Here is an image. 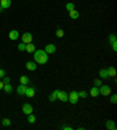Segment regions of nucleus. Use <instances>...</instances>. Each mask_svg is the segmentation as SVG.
I'll use <instances>...</instances> for the list:
<instances>
[{
    "mask_svg": "<svg viewBox=\"0 0 117 130\" xmlns=\"http://www.w3.org/2000/svg\"><path fill=\"white\" fill-rule=\"evenodd\" d=\"M34 62L39 64H45L48 62V54L43 49H36L34 51Z\"/></svg>",
    "mask_w": 117,
    "mask_h": 130,
    "instance_id": "f257e3e1",
    "label": "nucleus"
},
{
    "mask_svg": "<svg viewBox=\"0 0 117 130\" xmlns=\"http://www.w3.org/2000/svg\"><path fill=\"white\" fill-rule=\"evenodd\" d=\"M78 93L77 91H75V90H73V91H70V93H68V101L72 104H76L77 103V101H78Z\"/></svg>",
    "mask_w": 117,
    "mask_h": 130,
    "instance_id": "f03ea898",
    "label": "nucleus"
},
{
    "mask_svg": "<svg viewBox=\"0 0 117 130\" xmlns=\"http://www.w3.org/2000/svg\"><path fill=\"white\" fill-rule=\"evenodd\" d=\"M98 90H99V94L103 95V96H110L111 95V88L108 85H102L101 88H98Z\"/></svg>",
    "mask_w": 117,
    "mask_h": 130,
    "instance_id": "7ed1b4c3",
    "label": "nucleus"
},
{
    "mask_svg": "<svg viewBox=\"0 0 117 130\" xmlns=\"http://www.w3.org/2000/svg\"><path fill=\"white\" fill-rule=\"evenodd\" d=\"M22 112H24L25 115H29L33 112V106L29 104V103H24V106H22Z\"/></svg>",
    "mask_w": 117,
    "mask_h": 130,
    "instance_id": "20e7f679",
    "label": "nucleus"
},
{
    "mask_svg": "<svg viewBox=\"0 0 117 130\" xmlns=\"http://www.w3.org/2000/svg\"><path fill=\"white\" fill-rule=\"evenodd\" d=\"M21 39H22V42L27 45V43H30L32 41H33V36H32V34H30V33H28V32H27V33L22 34Z\"/></svg>",
    "mask_w": 117,
    "mask_h": 130,
    "instance_id": "39448f33",
    "label": "nucleus"
},
{
    "mask_svg": "<svg viewBox=\"0 0 117 130\" xmlns=\"http://www.w3.org/2000/svg\"><path fill=\"white\" fill-rule=\"evenodd\" d=\"M45 52L47 54H54L55 52H56V46L53 45V43H48V45L45 47Z\"/></svg>",
    "mask_w": 117,
    "mask_h": 130,
    "instance_id": "423d86ee",
    "label": "nucleus"
},
{
    "mask_svg": "<svg viewBox=\"0 0 117 130\" xmlns=\"http://www.w3.org/2000/svg\"><path fill=\"white\" fill-rule=\"evenodd\" d=\"M57 100L62 101V102H66V101H68V93L59 90V93H57Z\"/></svg>",
    "mask_w": 117,
    "mask_h": 130,
    "instance_id": "0eeeda50",
    "label": "nucleus"
},
{
    "mask_svg": "<svg viewBox=\"0 0 117 130\" xmlns=\"http://www.w3.org/2000/svg\"><path fill=\"white\" fill-rule=\"evenodd\" d=\"M26 89H27V85H22V83H20V85L18 86V88H16V91H18L19 95L24 96L25 93H26Z\"/></svg>",
    "mask_w": 117,
    "mask_h": 130,
    "instance_id": "6e6552de",
    "label": "nucleus"
},
{
    "mask_svg": "<svg viewBox=\"0 0 117 130\" xmlns=\"http://www.w3.org/2000/svg\"><path fill=\"white\" fill-rule=\"evenodd\" d=\"M105 128L108 130H116L117 127H116V124H115L114 121H111V120H108V121L105 122Z\"/></svg>",
    "mask_w": 117,
    "mask_h": 130,
    "instance_id": "1a4fd4ad",
    "label": "nucleus"
},
{
    "mask_svg": "<svg viewBox=\"0 0 117 130\" xmlns=\"http://www.w3.org/2000/svg\"><path fill=\"white\" fill-rule=\"evenodd\" d=\"M89 95L91 97H97L99 95V90H98V87H95L94 86L93 88H90V90H89Z\"/></svg>",
    "mask_w": 117,
    "mask_h": 130,
    "instance_id": "9d476101",
    "label": "nucleus"
},
{
    "mask_svg": "<svg viewBox=\"0 0 117 130\" xmlns=\"http://www.w3.org/2000/svg\"><path fill=\"white\" fill-rule=\"evenodd\" d=\"M12 4V0H0V7L3 9H7Z\"/></svg>",
    "mask_w": 117,
    "mask_h": 130,
    "instance_id": "9b49d317",
    "label": "nucleus"
},
{
    "mask_svg": "<svg viewBox=\"0 0 117 130\" xmlns=\"http://www.w3.org/2000/svg\"><path fill=\"white\" fill-rule=\"evenodd\" d=\"M9 39L12 40V41H14V40H18L19 39V32L16 29H13V30H11V32H9Z\"/></svg>",
    "mask_w": 117,
    "mask_h": 130,
    "instance_id": "f8f14e48",
    "label": "nucleus"
},
{
    "mask_svg": "<svg viewBox=\"0 0 117 130\" xmlns=\"http://www.w3.org/2000/svg\"><path fill=\"white\" fill-rule=\"evenodd\" d=\"M26 68L30 72H34V70H36V63L34 61H28V62H26Z\"/></svg>",
    "mask_w": 117,
    "mask_h": 130,
    "instance_id": "ddd939ff",
    "label": "nucleus"
},
{
    "mask_svg": "<svg viewBox=\"0 0 117 130\" xmlns=\"http://www.w3.org/2000/svg\"><path fill=\"white\" fill-rule=\"evenodd\" d=\"M25 95H26L27 97H34L35 96V89H34L33 87H27Z\"/></svg>",
    "mask_w": 117,
    "mask_h": 130,
    "instance_id": "4468645a",
    "label": "nucleus"
},
{
    "mask_svg": "<svg viewBox=\"0 0 117 130\" xmlns=\"http://www.w3.org/2000/svg\"><path fill=\"white\" fill-rule=\"evenodd\" d=\"M57 93H59V89L54 90V91H53V93H52V94L48 96V100L51 101V102H55V101L57 100Z\"/></svg>",
    "mask_w": 117,
    "mask_h": 130,
    "instance_id": "2eb2a0df",
    "label": "nucleus"
},
{
    "mask_svg": "<svg viewBox=\"0 0 117 130\" xmlns=\"http://www.w3.org/2000/svg\"><path fill=\"white\" fill-rule=\"evenodd\" d=\"M34 51H35V45L34 43H27L26 45V52L27 53H34Z\"/></svg>",
    "mask_w": 117,
    "mask_h": 130,
    "instance_id": "dca6fc26",
    "label": "nucleus"
},
{
    "mask_svg": "<svg viewBox=\"0 0 117 130\" xmlns=\"http://www.w3.org/2000/svg\"><path fill=\"white\" fill-rule=\"evenodd\" d=\"M98 74H99V77H101V79H103V80L109 79V75H108V72H107V69H101Z\"/></svg>",
    "mask_w": 117,
    "mask_h": 130,
    "instance_id": "f3484780",
    "label": "nucleus"
},
{
    "mask_svg": "<svg viewBox=\"0 0 117 130\" xmlns=\"http://www.w3.org/2000/svg\"><path fill=\"white\" fill-rule=\"evenodd\" d=\"M69 17H70L72 19H78L80 13H78L76 9H72V11H69Z\"/></svg>",
    "mask_w": 117,
    "mask_h": 130,
    "instance_id": "a211bd4d",
    "label": "nucleus"
},
{
    "mask_svg": "<svg viewBox=\"0 0 117 130\" xmlns=\"http://www.w3.org/2000/svg\"><path fill=\"white\" fill-rule=\"evenodd\" d=\"M107 72H108V75H109V77H115L116 76V69H115L114 67H109L108 69H107Z\"/></svg>",
    "mask_w": 117,
    "mask_h": 130,
    "instance_id": "6ab92c4d",
    "label": "nucleus"
},
{
    "mask_svg": "<svg viewBox=\"0 0 117 130\" xmlns=\"http://www.w3.org/2000/svg\"><path fill=\"white\" fill-rule=\"evenodd\" d=\"M3 89L5 90V93H6V94H11V93L13 91V87H12V85H9V83H7V85H4Z\"/></svg>",
    "mask_w": 117,
    "mask_h": 130,
    "instance_id": "aec40b11",
    "label": "nucleus"
},
{
    "mask_svg": "<svg viewBox=\"0 0 117 130\" xmlns=\"http://www.w3.org/2000/svg\"><path fill=\"white\" fill-rule=\"evenodd\" d=\"M27 116H28V118H27L28 123H30V124L35 123V121H36V117H35V115H33V114H29V115H27Z\"/></svg>",
    "mask_w": 117,
    "mask_h": 130,
    "instance_id": "412c9836",
    "label": "nucleus"
},
{
    "mask_svg": "<svg viewBox=\"0 0 117 130\" xmlns=\"http://www.w3.org/2000/svg\"><path fill=\"white\" fill-rule=\"evenodd\" d=\"M20 83H22V85H28V83H29V79H28L26 75H22L20 77Z\"/></svg>",
    "mask_w": 117,
    "mask_h": 130,
    "instance_id": "4be33fe9",
    "label": "nucleus"
},
{
    "mask_svg": "<svg viewBox=\"0 0 117 130\" xmlns=\"http://www.w3.org/2000/svg\"><path fill=\"white\" fill-rule=\"evenodd\" d=\"M11 120L9 118H3V121H1V124H3L4 127H9L11 125Z\"/></svg>",
    "mask_w": 117,
    "mask_h": 130,
    "instance_id": "5701e85b",
    "label": "nucleus"
},
{
    "mask_svg": "<svg viewBox=\"0 0 117 130\" xmlns=\"http://www.w3.org/2000/svg\"><path fill=\"white\" fill-rule=\"evenodd\" d=\"M66 9L67 11H72V9H75V5L73 3H68V4H66Z\"/></svg>",
    "mask_w": 117,
    "mask_h": 130,
    "instance_id": "b1692460",
    "label": "nucleus"
},
{
    "mask_svg": "<svg viewBox=\"0 0 117 130\" xmlns=\"http://www.w3.org/2000/svg\"><path fill=\"white\" fill-rule=\"evenodd\" d=\"M78 93V97H82V99H86V97H88V93L87 91H84V90H81V91H77Z\"/></svg>",
    "mask_w": 117,
    "mask_h": 130,
    "instance_id": "393cba45",
    "label": "nucleus"
},
{
    "mask_svg": "<svg viewBox=\"0 0 117 130\" xmlns=\"http://www.w3.org/2000/svg\"><path fill=\"white\" fill-rule=\"evenodd\" d=\"M94 86H95V87H101V86H102V81H101V79H95L94 80Z\"/></svg>",
    "mask_w": 117,
    "mask_h": 130,
    "instance_id": "a878e982",
    "label": "nucleus"
},
{
    "mask_svg": "<svg viewBox=\"0 0 117 130\" xmlns=\"http://www.w3.org/2000/svg\"><path fill=\"white\" fill-rule=\"evenodd\" d=\"M18 49L20 52H24V51H26V43H24V42H21V43H19L18 45Z\"/></svg>",
    "mask_w": 117,
    "mask_h": 130,
    "instance_id": "bb28decb",
    "label": "nucleus"
},
{
    "mask_svg": "<svg viewBox=\"0 0 117 130\" xmlns=\"http://www.w3.org/2000/svg\"><path fill=\"white\" fill-rule=\"evenodd\" d=\"M63 35H64V32H63V29H61V28H57V29H56V36H59V38H62Z\"/></svg>",
    "mask_w": 117,
    "mask_h": 130,
    "instance_id": "cd10ccee",
    "label": "nucleus"
},
{
    "mask_svg": "<svg viewBox=\"0 0 117 130\" xmlns=\"http://www.w3.org/2000/svg\"><path fill=\"white\" fill-rule=\"evenodd\" d=\"M114 41H117V39H116V35L115 34H110L109 35V42H114Z\"/></svg>",
    "mask_w": 117,
    "mask_h": 130,
    "instance_id": "c85d7f7f",
    "label": "nucleus"
},
{
    "mask_svg": "<svg viewBox=\"0 0 117 130\" xmlns=\"http://www.w3.org/2000/svg\"><path fill=\"white\" fill-rule=\"evenodd\" d=\"M3 82H4V85H7V83H11V79H9L8 76H4V77H3Z\"/></svg>",
    "mask_w": 117,
    "mask_h": 130,
    "instance_id": "c756f323",
    "label": "nucleus"
},
{
    "mask_svg": "<svg viewBox=\"0 0 117 130\" xmlns=\"http://www.w3.org/2000/svg\"><path fill=\"white\" fill-rule=\"evenodd\" d=\"M116 100H117L116 94H112V95H111V99H110L111 103H112V104H116Z\"/></svg>",
    "mask_w": 117,
    "mask_h": 130,
    "instance_id": "7c9ffc66",
    "label": "nucleus"
},
{
    "mask_svg": "<svg viewBox=\"0 0 117 130\" xmlns=\"http://www.w3.org/2000/svg\"><path fill=\"white\" fill-rule=\"evenodd\" d=\"M111 47H112V51L114 52H117V41L111 42Z\"/></svg>",
    "mask_w": 117,
    "mask_h": 130,
    "instance_id": "2f4dec72",
    "label": "nucleus"
},
{
    "mask_svg": "<svg viewBox=\"0 0 117 130\" xmlns=\"http://www.w3.org/2000/svg\"><path fill=\"white\" fill-rule=\"evenodd\" d=\"M4 76H5V70H4V69H0V79H3Z\"/></svg>",
    "mask_w": 117,
    "mask_h": 130,
    "instance_id": "473e14b6",
    "label": "nucleus"
},
{
    "mask_svg": "<svg viewBox=\"0 0 117 130\" xmlns=\"http://www.w3.org/2000/svg\"><path fill=\"white\" fill-rule=\"evenodd\" d=\"M62 129L63 130H72L73 127H67V125H64V127H62Z\"/></svg>",
    "mask_w": 117,
    "mask_h": 130,
    "instance_id": "72a5a7b5",
    "label": "nucleus"
},
{
    "mask_svg": "<svg viewBox=\"0 0 117 130\" xmlns=\"http://www.w3.org/2000/svg\"><path fill=\"white\" fill-rule=\"evenodd\" d=\"M3 88H4V82L0 81V90H3Z\"/></svg>",
    "mask_w": 117,
    "mask_h": 130,
    "instance_id": "f704fd0d",
    "label": "nucleus"
},
{
    "mask_svg": "<svg viewBox=\"0 0 117 130\" xmlns=\"http://www.w3.org/2000/svg\"><path fill=\"white\" fill-rule=\"evenodd\" d=\"M3 11H4V9H3V8H1V7H0V13L3 12Z\"/></svg>",
    "mask_w": 117,
    "mask_h": 130,
    "instance_id": "c9c22d12",
    "label": "nucleus"
}]
</instances>
